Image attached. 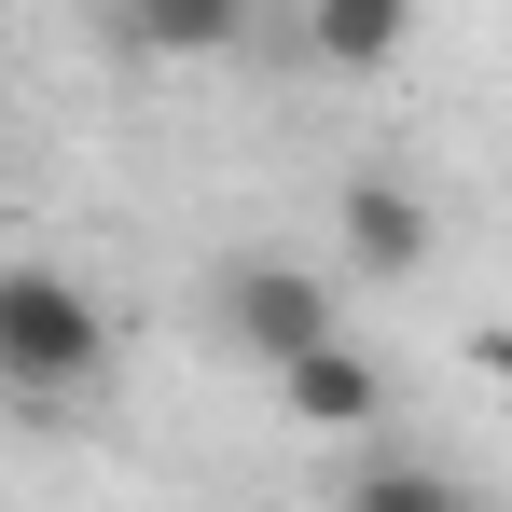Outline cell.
<instances>
[{"instance_id":"1","label":"cell","mask_w":512,"mask_h":512,"mask_svg":"<svg viewBox=\"0 0 512 512\" xmlns=\"http://www.w3.org/2000/svg\"><path fill=\"white\" fill-rule=\"evenodd\" d=\"M111 374V305L70 263H0V388L14 402H84Z\"/></svg>"},{"instance_id":"2","label":"cell","mask_w":512,"mask_h":512,"mask_svg":"<svg viewBox=\"0 0 512 512\" xmlns=\"http://www.w3.org/2000/svg\"><path fill=\"white\" fill-rule=\"evenodd\" d=\"M208 333L250 346L263 374H291V360L333 346V291H319L305 263H222V277H208Z\"/></svg>"},{"instance_id":"3","label":"cell","mask_w":512,"mask_h":512,"mask_svg":"<svg viewBox=\"0 0 512 512\" xmlns=\"http://www.w3.org/2000/svg\"><path fill=\"white\" fill-rule=\"evenodd\" d=\"M346 263H360V277H416L429 263V208L416 194H402V180H346Z\"/></svg>"},{"instance_id":"4","label":"cell","mask_w":512,"mask_h":512,"mask_svg":"<svg viewBox=\"0 0 512 512\" xmlns=\"http://www.w3.org/2000/svg\"><path fill=\"white\" fill-rule=\"evenodd\" d=\"M277 402H291L305 429H374V416H388V374H374V360L333 333L319 360H291V374H277Z\"/></svg>"},{"instance_id":"5","label":"cell","mask_w":512,"mask_h":512,"mask_svg":"<svg viewBox=\"0 0 512 512\" xmlns=\"http://www.w3.org/2000/svg\"><path fill=\"white\" fill-rule=\"evenodd\" d=\"M346 512H485L457 471H429V457H360L346 471Z\"/></svg>"},{"instance_id":"6","label":"cell","mask_w":512,"mask_h":512,"mask_svg":"<svg viewBox=\"0 0 512 512\" xmlns=\"http://www.w3.org/2000/svg\"><path fill=\"white\" fill-rule=\"evenodd\" d=\"M236 28H250L236 0H139V14H125V42H139V56H222Z\"/></svg>"},{"instance_id":"7","label":"cell","mask_w":512,"mask_h":512,"mask_svg":"<svg viewBox=\"0 0 512 512\" xmlns=\"http://www.w3.org/2000/svg\"><path fill=\"white\" fill-rule=\"evenodd\" d=\"M402 28H416L402 0H319V56H333V70H388Z\"/></svg>"},{"instance_id":"8","label":"cell","mask_w":512,"mask_h":512,"mask_svg":"<svg viewBox=\"0 0 512 512\" xmlns=\"http://www.w3.org/2000/svg\"><path fill=\"white\" fill-rule=\"evenodd\" d=\"M471 360H485V374H499V388H512V333H485V346H471Z\"/></svg>"}]
</instances>
